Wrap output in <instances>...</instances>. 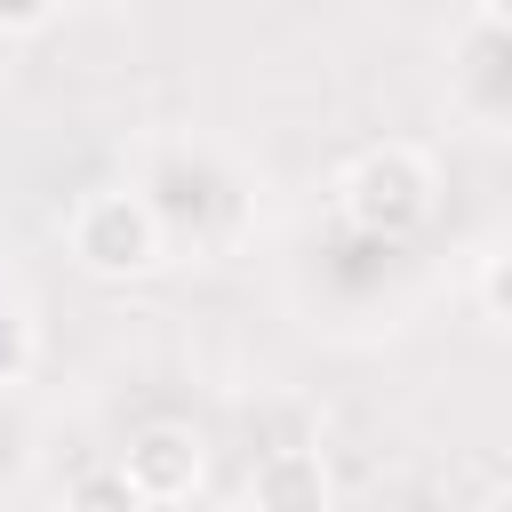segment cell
I'll list each match as a JSON object with an SVG mask.
<instances>
[{
	"instance_id": "1",
	"label": "cell",
	"mask_w": 512,
	"mask_h": 512,
	"mask_svg": "<svg viewBox=\"0 0 512 512\" xmlns=\"http://www.w3.org/2000/svg\"><path fill=\"white\" fill-rule=\"evenodd\" d=\"M336 200H344V224H352V232L400 240V232H416V224L432 216V160H424L416 144H376V152H360V160L344 168Z\"/></svg>"
},
{
	"instance_id": "2",
	"label": "cell",
	"mask_w": 512,
	"mask_h": 512,
	"mask_svg": "<svg viewBox=\"0 0 512 512\" xmlns=\"http://www.w3.org/2000/svg\"><path fill=\"white\" fill-rule=\"evenodd\" d=\"M64 248L88 280H136L160 264V216L136 192H80L64 216Z\"/></svg>"
},
{
	"instance_id": "3",
	"label": "cell",
	"mask_w": 512,
	"mask_h": 512,
	"mask_svg": "<svg viewBox=\"0 0 512 512\" xmlns=\"http://www.w3.org/2000/svg\"><path fill=\"white\" fill-rule=\"evenodd\" d=\"M120 472L136 480L144 504H184L200 488V440L184 424H144L128 448H120Z\"/></svg>"
},
{
	"instance_id": "4",
	"label": "cell",
	"mask_w": 512,
	"mask_h": 512,
	"mask_svg": "<svg viewBox=\"0 0 512 512\" xmlns=\"http://www.w3.org/2000/svg\"><path fill=\"white\" fill-rule=\"evenodd\" d=\"M328 464L320 448H272L248 472V512H328Z\"/></svg>"
},
{
	"instance_id": "5",
	"label": "cell",
	"mask_w": 512,
	"mask_h": 512,
	"mask_svg": "<svg viewBox=\"0 0 512 512\" xmlns=\"http://www.w3.org/2000/svg\"><path fill=\"white\" fill-rule=\"evenodd\" d=\"M64 512H152L144 496H136V480L120 472V456L112 464H88V472H72V488H64Z\"/></svg>"
},
{
	"instance_id": "6",
	"label": "cell",
	"mask_w": 512,
	"mask_h": 512,
	"mask_svg": "<svg viewBox=\"0 0 512 512\" xmlns=\"http://www.w3.org/2000/svg\"><path fill=\"white\" fill-rule=\"evenodd\" d=\"M24 360H32V328H24V312H16V304H0V384H16V376H24Z\"/></svg>"
},
{
	"instance_id": "7",
	"label": "cell",
	"mask_w": 512,
	"mask_h": 512,
	"mask_svg": "<svg viewBox=\"0 0 512 512\" xmlns=\"http://www.w3.org/2000/svg\"><path fill=\"white\" fill-rule=\"evenodd\" d=\"M480 304H488V312H496V320H512V248H504V256H488V264H480Z\"/></svg>"
},
{
	"instance_id": "8",
	"label": "cell",
	"mask_w": 512,
	"mask_h": 512,
	"mask_svg": "<svg viewBox=\"0 0 512 512\" xmlns=\"http://www.w3.org/2000/svg\"><path fill=\"white\" fill-rule=\"evenodd\" d=\"M56 8H0V32H48Z\"/></svg>"
},
{
	"instance_id": "9",
	"label": "cell",
	"mask_w": 512,
	"mask_h": 512,
	"mask_svg": "<svg viewBox=\"0 0 512 512\" xmlns=\"http://www.w3.org/2000/svg\"><path fill=\"white\" fill-rule=\"evenodd\" d=\"M480 24H512V8H480Z\"/></svg>"
}]
</instances>
